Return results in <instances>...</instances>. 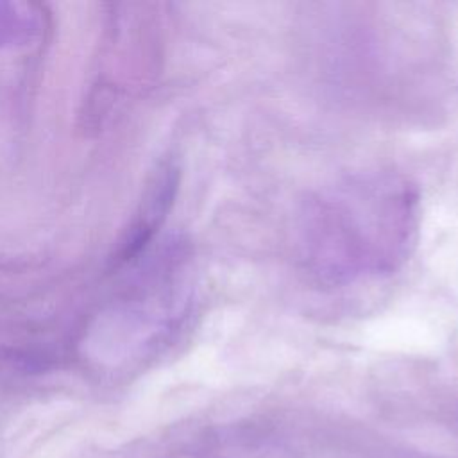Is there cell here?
Here are the masks:
<instances>
[{"label":"cell","instance_id":"6da1fadb","mask_svg":"<svg viewBox=\"0 0 458 458\" xmlns=\"http://www.w3.org/2000/svg\"><path fill=\"white\" fill-rule=\"evenodd\" d=\"M415 204L395 181L356 184L320 202L308 229L317 274L342 281L392 270L411 242Z\"/></svg>","mask_w":458,"mask_h":458}]
</instances>
